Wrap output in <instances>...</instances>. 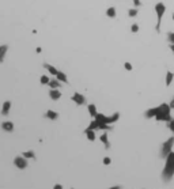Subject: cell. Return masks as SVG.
Wrapping results in <instances>:
<instances>
[{
    "label": "cell",
    "mask_w": 174,
    "mask_h": 189,
    "mask_svg": "<svg viewBox=\"0 0 174 189\" xmlns=\"http://www.w3.org/2000/svg\"><path fill=\"white\" fill-rule=\"evenodd\" d=\"M124 68L127 69V71H132L133 69V67H132V64L131 63H128V61H125L124 63Z\"/></svg>",
    "instance_id": "obj_29"
},
{
    "label": "cell",
    "mask_w": 174,
    "mask_h": 189,
    "mask_svg": "<svg viewBox=\"0 0 174 189\" xmlns=\"http://www.w3.org/2000/svg\"><path fill=\"white\" fill-rule=\"evenodd\" d=\"M99 140L103 143V146H105V148L106 150L110 148V142H109V136H107L106 132H103L102 135H99Z\"/></svg>",
    "instance_id": "obj_9"
},
{
    "label": "cell",
    "mask_w": 174,
    "mask_h": 189,
    "mask_svg": "<svg viewBox=\"0 0 174 189\" xmlns=\"http://www.w3.org/2000/svg\"><path fill=\"white\" fill-rule=\"evenodd\" d=\"M165 159L166 162L165 167L162 170V180L163 182H170L174 177V151H171Z\"/></svg>",
    "instance_id": "obj_1"
},
{
    "label": "cell",
    "mask_w": 174,
    "mask_h": 189,
    "mask_svg": "<svg viewBox=\"0 0 174 189\" xmlns=\"http://www.w3.org/2000/svg\"><path fill=\"white\" fill-rule=\"evenodd\" d=\"M106 15L109 18H116V8L114 7H109L106 10Z\"/></svg>",
    "instance_id": "obj_22"
},
{
    "label": "cell",
    "mask_w": 174,
    "mask_h": 189,
    "mask_svg": "<svg viewBox=\"0 0 174 189\" xmlns=\"http://www.w3.org/2000/svg\"><path fill=\"white\" fill-rule=\"evenodd\" d=\"M85 135L87 136V140H89V142H94V140H95V131H90V129L86 128Z\"/></svg>",
    "instance_id": "obj_19"
},
{
    "label": "cell",
    "mask_w": 174,
    "mask_h": 189,
    "mask_svg": "<svg viewBox=\"0 0 174 189\" xmlns=\"http://www.w3.org/2000/svg\"><path fill=\"white\" fill-rule=\"evenodd\" d=\"M173 147H174V136H170L169 139L162 144V148H161V153H159V157H161L162 159H165V158L167 157L171 151H173Z\"/></svg>",
    "instance_id": "obj_3"
},
{
    "label": "cell",
    "mask_w": 174,
    "mask_h": 189,
    "mask_svg": "<svg viewBox=\"0 0 174 189\" xmlns=\"http://www.w3.org/2000/svg\"><path fill=\"white\" fill-rule=\"evenodd\" d=\"M10 109H11V101H6V102H3V106H1V114H3V116L10 114Z\"/></svg>",
    "instance_id": "obj_15"
},
{
    "label": "cell",
    "mask_w": 174,
    "mask_h": 189,
    "mask_svg": "<svg viewBox=\"0 0 174 189\" xmlns=\"http://www.w3.org/2000/svg\"><path fill=\"white\" fill-rule=\"evenodd\" d=\"M56 79H57L60 83H68L67 75H65L63 71H57V74H56Z\"/></svg>",
    "instance_id": "obj_17"
},
{
    "label": "cell",
    "mask_w": 174,
    "mask_h": 189,
    "mask_svg": "<svg viewBox=\"0 0 174 189\" xmlns=\"http://www.w3.org/2000/svg\"><path fill=\"white\" fill-rule=\"evenodd\" d=\"M7 52H8V45H7V44H3V45H0V64L4 61Z\"/></svg>",
    "instance_id": "obj_8"
},
{
    "label": "cell",
    "mask_w": 174,
    "mask_h": 189,
    "mask_svg": "<svg viewBox=\"0 0 174 189\" xmlns=\"http://www.w3.org/2000/svg\"><path fill=\"white\" fill-rule=\"evenodd\" d=\"M64 186H63L61 184H56V185H53V189H63Z\"/></svg>",
    "instance_id": "obj_32"
},
{
    "label": "cell",
    "mask_w": 174,
    "mask_h": 189,
    "mask_svg": "<svg viewBox=\"0 0 174 189\" xmlns=\"http://www.w3.org/2000/svg\"><path fill=\"white\" fill-rule=\"evenodd\" d=\"M173 79H174V72H171V71H167V74H166V86L169 87L171 83H173Z\"/></svg>",
    "instance_id": "obj_21"
},
{
    "label": "cell",
    "mask_w": 174,
    "mask_h": 189,
    "mask_svg": "<svg viewBox=\"0 0 174 189\" xmlns=\"http://www.w3.org/2000/svg\"><path fill=\"white\" fill-rule=\"evenodd\" d=\"M133 4H135V7H140V5H142V1H140V0H133Z\"/></svg>",
    "instance_id": "obj_31"
},
{
    "label": "cell",
    "mask_w": 174,
    "mask_h": 189,
    "mask_svg": "<svg viewBox=\"0 0 174 189\" xmlns=\"http://www.w3.org/2000/svg\"><path fill=\"white\" fill-rule=\"evenodd\" d=\"M36 52H37V53H41V52H42V49H41L40 46H38V48H36Z\"/></svg>",
    "instance_id": "obj_36"
},
{
    "label": "cell",
    "mask_w": 174,
    "mask_h": 189,
    "mask_svg": "<svg viewBox=\"0 0 174 189\" xmlns=\"http://www.w3.org/2000/svg\"><path fill=\"white\" fill-rule=\"evenodd\" d=\"M167 128H169L171 132H174V118H171V120L167 122Z\"/></svg>",
    "instance_id": "obj_28"
},
{
    "label": "cell",
    "mask_w": 174,
    "mask_h": 189,
    "mask_svg": "<svg viewBox=\"0 0 174 189\" xmlns=\"http://www.w3.org/2000/svg\"><path fill=\"white\" fill-rule=\"evenodd\" d=\"M14 165H15V167H18L19 170H25V169L29 167V162H27V159H26V158H23L22 155L14 158Z\"/></svg>",
    "instance_id": "obj_5"
},
{
    "label": "cell",
    "mask_w": 174,
    "mask_h": 189,
    "mask_svg": "<svg viewBox=\"0 0 174 189\" xmlns=\"http://www.w3.org/2000/svg\"><path fill=\"white\" fill-rule=\"evenodd\" d=\"M87 110H89V114L93 117V120L95 118V116L98 114V110H97V106L94 104H89L87 105Z\"/></svg>",
    "instance_id": "obj_16"
},
{
    "label": "cell",
    "mask_w": 174,
    "mask_h": 189,
    "mask_svg": "<svg viewBox=\"0 0 174 189\" xmlns=\"http://www.w3.org/2000/svg\"><path fill=\"white\" fill-rule=\"evenodd\" d=\"M156 114H158V106H156V108H151V109H148V110H146V113H144V117H146V118H155Z\"/></svg>",
    "instance_id": "obj_12"
},
{
    "label": "cell",
    "mask_w": 174,
    "mask_h": 189,
    "mask_svg": "<svg viewBox=\"0 0 174 189\" xmlns=\"http://www.w3.org/2000/svg\"><path fill=\"white\" fill-rule=\"evenodd\" d=\"M118 118H120V113L118 112L113 113L112 116H106V124L107 125H112V124H114V122L118 121Z\"/></svg>",
    "instance_id": "obj_7"
},
{
    "label": "cell",
    "mask_w": 174,
    "mask_h": 189,
    "mask_svg": "<svg viewBox=\"0 0 174 189\" xmlns=\"http://www.w3.org/2000/svg\"><path fill=\"white\" fill-rule=\"evenodd\" d=\"M87 129H90V131H97V129H98V122L95 121V120H91V121H90V124H89V126H87Z\"/></svg>",
    "instance_id": "obj_23"
},
{
    "label": "cell",
    "mask_w": 174,
    "mask_h": 189,
    "mask_svg": "<svg viewBox=\"0 0 174 189\" xmlns=\"http://www.w3.org/2000/svg\"><path fill=\"white\" fill-rule=\"evenodd\" d=\"M44 68H45V69H48L49 74H50V75H53V76H56V74H57V71H58L56 67H53L52 64H48V63H44Z\"/></svg>",
    "instance_id": "obj_18"
},
{
    "label": "cell",
    "mask_w": 174,
    "mask_h": 189,
    "mask_svg": "<svg viewBox=\"0 0 174 189\" xmlns=\"http://www.w3.org/2000/svg\"><path fill=\"white\" fill-rule=\"evenodd\" d=\"M102 163L105 165V166H109L110 163H112V159L109 157H103V159H102Z\"/></svg>",
    "instance_id": "obj_27"
},
{
    "label": "cell",
    "mask_w": 174,
    "mask_h": 189,
    "mask_svg": "<svg viewBox=\"0 0 174 189\" xmlns=\"http://www.w3.org/2000/svg\"><path fill=\"white\" fill-rule=\"evenodd\" d=\"M138 14H139L138 8H131V10H128V15H129L131 18H135Z\"/></svg>",
    "instance_id": "obj_24"
},
{
    "label": "cell",
    "mask_w": 174,
    "mask_h": 189,
    "mask_svg": "<svg viewBox=\"0 0 174 189\" xmlns=\"http://www.w3.org/2000/svg\"><path fill=\"white\" fill-rule=\"evenodd\" d=\"M49 76H46V75H42V76H41V85H48V83H49Z\"/></svg>",
    "instance_id": "obj_26"
},
{
    "label": "cell",
    "mask_w": 174,
    "mask_h": 189,
    "mask_svg": "<svg viewBox=\"0 0 174 189\" xmlns=\"http://www.w3.org/2000/svg\"><path fill=\"white\" fill-rule=\"evenodd\" d=\"M173 21H174V14H173Z\"/></svg>",
    "instance_id": "obj_37"
},
{
    "label": "cell",
    "mask_w": 174,
    "mask_h": 189,
    "mask_svg": "<svg viewBox=\"0 0 174 189\" xmlns=\"http://www.w3.org/2000/svg\"><path fill=\"white\" fill-rule=\"evenodd\" d=\"M171 109H170L169 104H161L158 106V114L155 116V120L156 121H165V122H169L171 120Z\"/></svg>",
    "instance_id": "obj_2"
},
{
    "label": "cell",
    "mask_w": 174,
    "mask_h": 189,
    "mask_svg": "<svg viewBox=\"0 0 174 189\" xmlns=\"http://www.w3.org/2000/svg\"><path fill=\"white\" fill-rule=\"evenodd\" d=\"M49 98L52 101H58L61 98V91L60 90H49Z\"/></svg>",
    "instance_id": "obj_14"
},
{
    "label": "cell",
    "mask_w": 174,
    "mask_h": 189,
    "mask_svg": "<svg viewBox=\"0 0 174 189\" xmlns=\"http://www.w3.org/2000/svg\"><path fill=\"white\" fill-rule=\"evenodd\" d=\"M22 157L26 158V159H36V153L33 150H29V151H23Z\"/></svg>",
    "instance_id": "obj_20"
},
{
    "label": "cell",
    "mask_w": 174,
    "mask_h": 189,
    "mask_svg": "<svg viewBox=\"0 0 174 189\" xmlns=\"http://www.w3.org/2000/svg\"><path fill=\"white\" fill-rule=\"evenodd\" d=\"M131 32L132 33H138L139 32V25L138 23H133V25L131 26Z\"/></svg>",
    "instance_id": "obj_30"
},
{
    "label": "cell",
    "mask_w": 174,
    "mask_h": 189,
    "mask_svg": "<svg viewBox=\"0 0 174 189\" xmlns=\"http://www.w3.org/2000/svg\"><path fill=\"white\" fill-rule=\"evenodd\" d=\"M50 90H60V87H61V83L57 80V79H50L49 83H48Z\"/></svg>",
    "instance_id": "obj_13"
},
{
    "label": "cell",
    "mask_w": 174,
    "mask_h": 189,
    "mask_svg": "<svg viewBox=\"0 0 174 189\" xmlns=\"http://www.w3.org/2000/svg\"><path fill=\"white\" fill-rule=\"evenodd\" d=\"M71 101L72 102H75L78 106H83V105H86V97L85 95H82L80 93H74V95L71 97Z\"/></svg>",
    "instance_id": "obj_6"
},
{
    "label": "cell",
    "mask_w": 174,
    "mask_h": 189,
    "mask_svg": "<svg viewBox=\"0 0 174 189\" xmlns=\"http://www.w3.org/2000/svg\"><path fill=\"white\" fill-rule=\"evenodd\" d=\"M166 11V5L163 3H156L155 4V12H156V18H158V22H156V26H155V30L158 33L161 32V22H162V18H163V14Z\"/></svg>",
    "instance_id": "obj_4"
},
{
    "label": "cell",
    "mask_w": 174,
    "mask_h": 189,
    "mask_svg": "<svg viewBox=\"0 0 174 189\" xmlns=\"http://www.w3.org/2000/svg\"><path fill=\"white\" fill-rule=\"evenodd\" d=\"M109 189H122V185H114V186H110Z\"/></svg>",
    "instance_id": "obj_33"
},
{
    "label": "cell",
    "mask_w": 174,
    "mask_h": 189,
    "mask_svg": "<svg viewBox=\"0 0 174 189\" xmlns=\"http://www.w3.org/2000/svg\"><path fill=\"white\" fill-rule=\"evenodd\" d=\"M1 129L4 132H12L14 131V122L12 121H3L1 122Z\"/></svg>",
    "instance_id": "obj_11"
},
{
    "label": "cell",
    "mask_w": 174,
    "mask_h": 189,
    "mask_svg": "<svg viewBox=\"0 0 174 189\" xmlns=\"http://www.w3.org/2000/svg\"><path fill=\"white\" fill-rule=\"evenodd\" d=\"M167 41H169V44H174V32L167 33Z\"/></svg>",
    "instance_id": "obj_25"
},
{
    "label": "cell",
    "mask_w": 174,
    "mask_h": 189,
    "mask_svg": "<svg viewBox=\"0 0 174 189\" xmlns=\"http://www.w3.org/2000/svg\"><path fill=\"white\" fill-rule=\"evenodd\" d=\"M45 118H49V120H57L58 118V113L56 112V110H52V109H49V110H46V113L44 114Z\"/></svg>",
    "instance_id": "obj_10"
},
{
    "label": "cell",
    "mask_w": 174,
    "mask_h": 189,
    "mask_svg": "<svg viewBox=\"0 0 174 189\" xmlns=\"http://www.w3.org/2000/svg\"><path fill=\"white\" fill-rule=\"evenodd\" d=\"M169 106H170V109H174V97H173V99H171V101H170Z\"/></svg>",
    "instance_id": "obj_34"
},
{
    "label": "cell",
    "mask_w": 174,
    "mask_h": 189,
    "mask_svg": "<svg viewBox=\"0 0 174 189\" xmlns=\"http://www.w3.org/2000/svg\"><path fill=\"white\" fill-rule=\"evenodd\" d=\"M169 48H170V50H171V52H173V53H174V44H170V46H169Z\"/></svg>",
    "instance_id": "obj_35"
}]
</instances>
